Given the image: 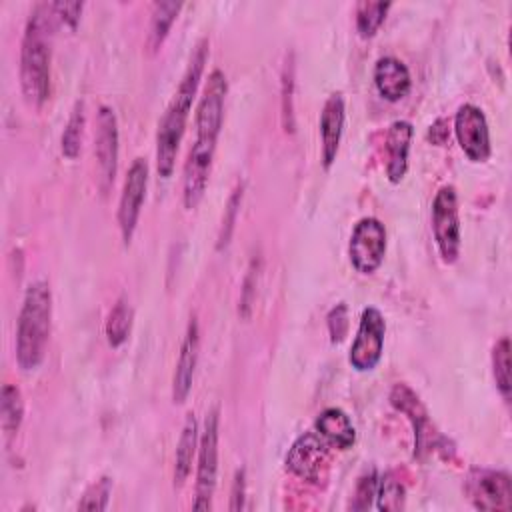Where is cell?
I'll return each mask as SVG.
<instances>
[{
  "instance_id": "6da1fadb",
  "label": "cell",
  "mask_w": 512,
  "mask_h": 512,
  "mask_svg": "<svg viewBox=\"0 0 512 512\" xmlns=\"http://www.w3.org/2000/svg\"><path fill=\"white\" fill-rule=\"evenodd\" d=\"M210 42L208 38H200L190 54L188 66L158 122L156 132V170L162 178H170L176 166V154L186 130V122L196 100V92L200 86V78L204 72V64L208 60Z\"/></svg>"
},
{
  "instance_id": "7a4b0ae2",
  "label": "cell",
  "mask_w": 512,
  "mask_h": 512,
  "mask_svg": "<svg viewBox=\"0 0 512 512\" xmlns=\"http://www.w3.org/2000/svg\"><path fill=\"white\" fill-rule=\"evenodd\" d=\"M56 20L52 4L38 2L24 26L20 44V88L24 100L34 108H40L50 96V60Z\"/></svg>"
},
{
  "instance_id": "3957f363",
  "label": "cell",
  "mask_w": 512,
  "mask_h": 512,
  "mask_svg": "<svg viewBox=\"0 0 512 512\" xmlns=\"http://www.w3.org/2000/svg\"><path fill=\"white\" fill-rule=\"evenodd\" d=\"M52 326V292L48 282H32L22 300L16 324V364L24 372L40 368Z\"/></svg>"
},
{
  "instance_id": "277c9868",
  "label": "cell",
  "mask_w": 512,
  "mask_h": 512,
  "mask_svg": "<svg viewBox=\"0 0 512 512\" xmlns=\"http://www.w3.org/2000/svg\"><path fill=\"white\" fill-rule=\"evenodd\" d=\"M432 234L442 262L454 264L460 256L462 230H460V212H458V194L452 184L438 188L432 200L430 210Z\"/></svg>"
},
{
  "instance_id": "5b68a950",
  "label": "cell",
  "mask_w": 512,
  "mask_h": 512,
  "mask_svg": "<svg viewBox=\"0 0 512 512\" xmlns=\"http://www.w3.org/2000/svg\"><path fill=\"white\" fill-rule=\"evenodd\" d=\"M228 94V80L226 74L220 68H214L204 84V90L196 104V116H194V128L196 138L194 144L216 148L218 136L224 122V104Z\"/></svg>"
},
{
  "instance_id": "8992f818",
  "label": "cell",
  "mask_w": 512,
  "mask_h": 512,
  "mask_svg": "<svg viewBox=\"0 0 512 512\" xmlns=\"http://www.w3.org/2000/svg\"><path fill=\"white\" fill-rule=\"evenodd\" d=\"M218 438L220 418L218 408H212L204 418V428L198 442V464H196V486H194V510H210L218 478Z\"/></svg>"
},
{
  "instance_id": "52a82bcc",
  "label": "cell",
  "mask_w": 512,
  "mask_h": 512,
  "mask_svg": "<svg viewBox=\"0 0 512 512\" xmlns=\"http://www.w3.org/2000/svg\"><path fill=\"white\" fill-rule=\"evenodd\" d=\"M386 226L376 216L360 218L350 234L348 258L358 274H374L386 256Z\"/></svg>"
},
{
  "instance_id": "ba28073f",
  "label": "cell",
  "mask_w": 512,
  "mask_h": 512,
  "mask_svg": "<svg viewBox=\"0 0 512 512\" xmlns=\"http://www.w3.org/2000/svg\"><path fill=\"white\" fill-rule=\"evenodd\" d=\"M384 336L386 320L382 312L376 306H366L348 352V362L356 372H370L378 366L384 352Z\"/></svg>"
},
{
  "instance_id": "9c48e42d",
  "label": "cell",
  "mask_w": 512,
  "mask_h": 512,
  "mask_svg": "<svg viewBox=\"0 0 512 512\" xmlns=\"http://www.w3.org/2000/svg\"><path fill=\"white\" fill-rule=\"evenodd\" d=\"M388 400L400 414H404L408 418V422L412 426L414 456L422 458L428 450H438V440H442V436L434 428L420 396L408 384L398 382L392 386Z\"/></svg>"
},
{
  "instance_id": "30bf717a",
  "label": "cell",
  "mask_w": 512,
  "mask_h": 512,
  "mask_svg": "<svg viewBox=\"0 0 512 512\" xmlns=\"http://www.w3.org/2000/svg\"><path fill=\"white\" fill-rule=\"evenodd\" d=\"M146 188H148V162L146 158L138 156L132 160L126 172L124 186L120 192V202H118V228H120L124 246L132 242V236L136 232V224L146 198Z\"/></svg>"
},
{
  "instance_id": "8fae6325",
  "label": "cell",
  "mask_w": 512,
  "mask_h": 512,
  "mask_svg": "<svg viewBox=\"0 0 512 512\" xmlns=\"http://www.w3.org/2000/svg\"><path fill=\"white\" fill-rule=\"evenodd\" d=\"M454 134L468 160L486 162L490 158V130L480 106L472 102H464L458 106L454 114Z\"/></svg>"
},
{
  "instance_id": "7c38bea8",
  "label": "cell",
  "mask_w": 512,
  "mask_h": 512,
  "mask_svg": "<svg viewBox=\"0 0 512 512\" xmlns=\"http://www.w3.org/2000/svg\"><path fill=\"white\" fill-rule=\"evenodd\" d=\"M328 452L330 446L320 438L316 430L304 432L292 442L286 454V470L306 482L320 484L328 470Z\"/></svg>"
},
{
  "instance_id": "4fadbf2b",
  "label": "cell",
  "mask_w": 512,
  "mask_h": 512,
  "mask_svg": "<svg viewBox=\"0 0 512 512\" xmlns=\"http://www.w3.org/2000/svg\"><path fill=\"white\" fill-rule=\"evenodd\" d=\"M466 492L470 502L478 510L496 512L512 508V482L510 476L502 470L474 468L466 480Z\"/></svg>"
},
{
  "instance_id": "5bb4252c",
  "label": "cell",
  "mask_w": 512,
  "mask_h": 512,
  "mask_svg": "<svg viewBox=\"0 0 512 512\" xmlns=\"http://www.w3.org/2000/svg\"><path fill=\"white\" fill-rule=\"evenodd\" d=\"M118 118L116 112L102 104L96 112V132H94V156L98 164L100 190L106 194L116 178L118 168Z\"/></svg>"
},
{
  "instance_id": "9a60e30c",
  "label": "cell",
  "mask_w": 512,
  "mask_h": 512,
  "mask_svg": "<svg viewBox=\"0 0 512 512\" xmlns=\"http://www.w3.org/2000/svg\"><path fill=\"white\" fill-rule=\"evenodd\" d=\"M214 152L216 148L200 146L194 142L188 150V156L184 162V176H182V204L186 210H194L206 194Z\"/></svg>"
},
{
  "instance_id": "2e32d148",
  "label": "cell",
  "mask_w": 512,
  "mask_h": 512,
  "mask_svg": "<svg viewBox=\"0 0 512 512\" xmlns=\"http://www.w3.org/2000/svg\"><path fill=\"white\" fill-rule=\"evenodd\" d=\"M198 352H200V328H198L196 316H190L182 344H180L174 374H172V402L174 404H184L192 390L194 372H196V364H198Z\"/></svg>"
},
{
  "instance_id": "e0dca14e",
  "label": "cell",
  "mask_w": 512,
  "mask_h": 512,
  "mask_svg": "<svg viewBox=\"0 0 512 512\" xmlns=\"http://www.w3.org/2000/svg\"><path fill=\"white\" fill-rule=\"evenodd\" d=\"M344 118H346V108H344V98L340 92H332L320 112V156H322V166L328 170L340 148L342 132H344Z\"/></svg>"
},
{
  "instance_id": "ac0fdd59",
  "label": "cell",
  "mask_w": 512,
  "mask_h": 512,
  "mask_svg": "<svg viewBox=\"0 0 512 512\" xmlns=\"http://www.w3.org/2000/svg\"><path fill=\"white\" fill-rule=\"evenodd\" d=\"M414 128L408 120H394L386 130L384 150H386V178L390 184L402 182L408 172V154Z\"/></svg>"
},
{
  "instance_id": "d6986e66",
  "label": "cell",
  "mask_w": 512,
  "mask_h": 512,
  "mask_svg": "<svg viewBox=\"0 0 512 512\" xmlns=\"http://www.w3.org/2000/svg\"><path fill=\"white\" fill-rule=\"evenodd\" d=\"M374 86L388 102H400L412 88L408 66L396 56H380L374 64Z\"/></svg>"
},
{
  "instance_id": "ffe728a7",
  "label": "cell",
  "mask_w": 512,
  "mask_h": 512,
  "mask_svg": "<svg viewBox=\"0 0 512 512\" xmlns=\"http://www.w3.org/2000/svg\"><path fill=\"white\" fill-rule=\"evenodd\" d=\"M314 430L320 434V438L330 448L348 450L356 442V428H354L350 416L342 408H336V406L324 408L318 414V418L314 422Z\"/></svg>"
},
{
  "instance_id": "44dd1931",
  "label": "cell",
  "mask_w": 512,
  "mask_h": 512,
  "mask_svg": "<svg viewBox=\"0 0 512 512\" xmlns=\"http://www.w3.org/2000/svg\"><path fill=\"white\" fill-rule=\"evenodd\" d=\"M198 422L196 416L190 412L184 420L178 444H176V452H174V486H182L190 472H192V460L198 454Z\"/></svg>"
},
{
  "instance_id": "7402d4cb",
  "label": "cell",
  "mask_w": 512,
  "mask_h": 512,
  "mask_svg": "<svg viewBox=\"0 0 512 512\" xmlns=\"http://www.w3.org/2000/svg\"><path fill=\"white\" fill-rule=\"evenodd\" d=\"M180 10H182V2H174V0L154 2L152 14H150L148 38H146V44H148L150 52H156L162 46V42L166 40L174 20L178 18Z\"/></svg>"
},
{
  "instance_id": "603a6c76",
  "label": "cell",
  "mask_w": 512,
  "mask_h": 512,
  "mask_svg": "<svg viewBox=\"0 0 512 512\" xmlns=\"http://www.w3.org/2000/svg\"><path fill=\"white\" fill-rule=\"evenodd\" d=\"M130 330H132V306L122 296L112 304V308L106 316L104 334L112 348H120L128 340Z\"/></svg>"
},
{
  "instance_id": "cb8c5ba5",
  "label": "cell",
  "mask_w": 512,
  "mask_h": 512,
  "mask_svg": "<svg viewBox=\"0 0 512 512\" xmlns=\"http://www.w3.org/2000/svg\"><path fill=\"white\" fill-rule=\"evenodd\" d=\"M24 418V400L14 384H4L0 392V420L6 436H14Z\"/></svg>"
},
{
  "instance_id": "d4e9b609",
  "label": "cell",
  "mask_w": 512,
  "mask_h": 512,
  "mask_svg": "<svg viewBox=\"0 0 512 512\" xmlns=\"http://www.w3.org/2000/svg\"><path fill=\"white\" fill-rule=\"evenodd\" d=\"M390 2L384 0H362L356 4V30L362 38H370L384 24L390 10Z\"/></svg>"
},
{
  "instance_id": "484cf974",
  "label": "cell",
  "mask_w": 512,
  "mask_h": 512,
  "mask_svg": "<svg viewBox=\"0 0 512 512\" xmlns=\"http://www.w3.org/2000/svg\"><path fill=\"white\" fill-rule=\"evenodd\" d=\"M404 504H406V486L392 472L378 476L376 508L382 512H398L404 508Z\"/></svg>"
},
{
  "instance_id": "4316f807",
  "label": "cell",
  "mask_w": 512,
  "mask_h": 512,
  "mask_svg": "<svg viewBox=\"0 0 512 512\" xmlns=\"http://www.w3.org/2000/svg\"><path fill=\"white\" fill-rule=\"evenodd\" d=\"M84 122H86V116H84V102L78 100L70 112V118L64 126V132H62V140H60V148H62V154L68 158V160H74L78 158L80 154V148H82V134H84Z\"/></svg>"
},
{
  "instance_id": "83f0119b",
  "label": "cell",
  "mask_w": 512,
  "mask_h": 512,
  "mask_svg": "<svg viewBox=\"0 0 512 512\" xmlns=\"http://www.w3.org/2000/svg\"><path fill=\"white\" fill-rule=\"evenodd\" d=\"M492 372L496 388L504 400H510L512 380H510V338L502 336L492 348Z\"/></svg>"
},
{
  "instance_id": "f1b7e54d",
  "label": "cell",
  "mask_w": 512,
  "mask_h": 512,
  "mask_svg": "<svg viewBox=\"0 0 512 512\" xmlns=\"http://www.w3.org/2000/svg\"><path fill=\"white\" fill-rule=\"evenodd\" d=\"M242 196H244V184L238 182L234 186V190L230 192L228 202L224 206V216H222L220 230H218V240H216L218 250L226 248L230 238H232V232H234V226H236V220H238V212H240V204H242Z\"/></svg>"
},
{
  "instance_id": "f546056e",
  "label": "cell",
  "mask_w": 512,
  "mask_h": 512,
  "mask_svg": "<svg viewBox=\"0 0 512 512\" xmlns=\"http://www.w3.org/2000/svg\"><path fill=\"white\" fill-rule=\"evenodd\" d=\"M282 126L286 132H294V54L290 52L282 68Z\"/></svg>"
},
{
  "instance_id": "4dcf8cb0",
  "label": "cell",
  "mask_w": 512,
  "mask_h": 512,
  "mask_svg": "<svg viewBox=\"0 0 512 512\" xmlns=\"http://www.w3.org/2000/svg\"><path fill=\"white\" fill-rule=\"evenodd\" d=\"M376 488H378V472H376V468H366L356 480L350 508L352 510H368L372 506V500L376 498Z\"/></svg>"
},
{
  "instance_id": "1f68e13d",
  "label": "cell",
  "mask_w": 512,
  "mask_h": 512,
  "mask_svg": "<svg viewBox=\"0 0 512 512\" xmlns=\"http://www.w3.org/2000/svg\"><path fill=\"white\" fill-rule=\"evenodd\" d=\"M112 494V478L110 476H102L98 478L80 498L78 502V510H96L102 512L108 508V500Z\"/></svg>"
},
{
  "instance_id": "d6a6232c",
  "label": "cell",
  "mask_w": 512,
  "mask_h": 512,
  "mask_svg": "<svg viewBox=\"0 0 512 512\" xmlns=\"http://www.w3.org/2000/svg\"><path fill=\"white\" fill-rule=\"evenodd\" d=\"M258 272H260V260H252L248 270H246V276L242 280V290H240V314L244 318L250 316V310L254 306V300H256V286H258Z\"/></svg>"
},
{
  "instance_id": "836d02e7",
  "label": "cell",
  "mask_w": 512,
  "mask_h": 512,
  "mask_svg": "<svg viewBox=\"0 0 512 512\" xmlns=\"http://www.w3.org/2000/svg\"><path fill=\"white\" fill-rule=\"evenodd\" d=\"M326 324H328V334H330V342L332 344H340L346 334H348V326H350V320H348V306L344 302L336 304L328 316H326Z\"/></svg>"
},
{
  "instance_id": "e575fe53",
  "label": "cell",
  "mask_w": 512,
  "mask_h": 512,
  "mask_svg": "<svg viewBox=\"0 0 512 512\" xmlns=\"http://www.w3.org/2000/svg\"><path fill=\"white\" fill-rule=\"evenodd\" d=\"M52 8L60 22H64L68 28L76 30L82 10H84V2H52Z\"/></svg>"
},
{
  "instance_id": "d590c367",
  "label": "cell",
  "mask_w": 512,
  "mask_h": 512,
  "mask_svg": "<svg viewBox=\"0 0 512 512\" xmlns=\"http://www.w3.org/2000/svg\"><path fill=\"white\" fill-rule=\"evenodd\" d=\"M244 500H246V470L238 468L234 474L232 492H230V510H242Z\"/></svg>"
},
{
  "instance_id": "8d00e7d4",
  "label": "cell",
  "mask_w": 512,
  "mask_h": 512,
  "mask_svg": "<svg viewBox=\"0 0 512 512\" xmlns=\"http://www.w3.org/2000/svg\"><path fill=\"white\" fill-rule=\"evenodd\" d=\"M450 138V124L446 118H436L428 128V140L436 146H444Z\"/></svg>"
}]
</instances>
